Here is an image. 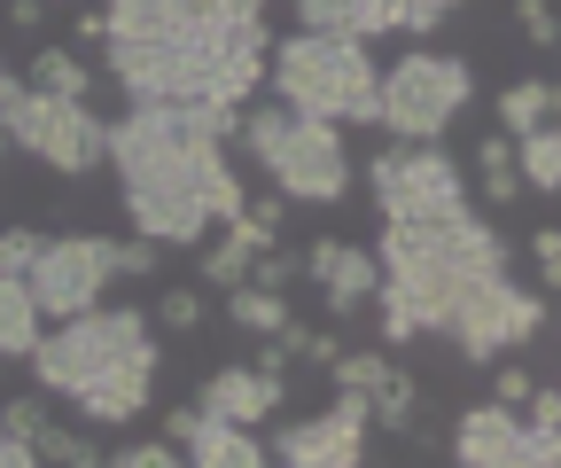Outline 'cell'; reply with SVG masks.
Masks as SVG:
<instances>
[{"label":"cell","mask_w":561,"mask_h":468,"mask_svg":"<svg viewBox=\"0 0 561 468\" xmlns=\"http://www.w3.org/2000/svg\"><path fill=\"white\" fill-rule=\"evenodd\" d=\"M500 468H561V437H538V430H523V445H515Z\"/></svg>","instance_id":"cell-30"},{"label":"cell","mask_w":561,"mask_h":468,"mask_svg":"<svg viewBox=\"0 0 561 468\" xmlns=\"http://www.w3.org/2000/svg\"><path fill=\"white\" fill-rule=\"evenodd\" d=\"M515 180L530 195H561V125H538L515 141Z\"/></svg>","instance_id":"cell-19"},{"label":"cell","mask_w":561,"mask_h":468,"mask_svg":"<svg viewBox=\"0 0 561 468\" xmlns=\"http://www.w3.org/2000/svg\"><path fill=\"white\" fill-rule=\"evenodd\" d=\"M125 274H157V242L133 235V242H125Z\"/></svg>","instance_id":"cell-40"},{"label":"cell","mask_w":561,"mask_h":468,"mask_svg":"<svg viewBox=\"0 0 561 468\" xmlns=\"http://www.w3.org/2000/svg\"><path fill=\"white\" fill-rule=\"evenodd\" d=\"M24 87H39V94H62V102H87V94H94V71H87V62L70 55V47H39Z\"/></svg>","instance_id":"cell-20"},{"label":"cell","mask_w":561,"mask_h":468,"mask_svg":"<svg viewBox=\"0 0 561 468\" xmlns=\"http://www.w3.org/2000/svg\"><path fill=\"white\" fill-rule=\"evenodd\" d=\"M515 445H523V414L500 407V398H476V407L453 422V460L460 468H500Z\"/></svg>","instance_id":"cell-14"},{"label":"cell","mask_w":561,"mask_h":468,"mask_svg":"<svg viewBox=\"0 0 561 468\" xmlns=\"http://www.w3.org/2000/svg\"><path fill=\"white\" fill-rule=\"evenodd\" d=\"M538 125H561V87L553 79H515L500 94V133L523 141V133H538Z\"/></svg>","instance_id":"cell-18"},{"label":"cell","mask_w":561,"mask_h":468,"mask_svg":"<svg viewBox=\"0 0 561 468\" xmlns=\"http://www.w3.org/2000/svg\"><path fill=\"white\" fill-rule=\"evenodd\" d=\"M375 204H382V227H430V219H453L468 212V180L460 164L445 157V141H421V149H382L375 164H359Z\"/></svg>","instance_id":"cell-8"},{"label":"cell","mask_w":561,"mask_h":468,"mask_svg":"<svg viewBox=\"0 0 561 468\" xmlns=\"http://www.w3.org/2000/svg\"><path fill=\"white\" fill-rule=\"evenodd\" d=\"M375 258H382L375 312H382L390 352L413 344V336H445V320L468 297V282L507 274V242L483 212H453V219H430V227H382Z\"/></svg>","instance_id":"cell-1"},{"label":"cell","mask_w":561,"mask_h":468,"mask_svg":"<svg viewBox=\"0 0 561 468\" xmlns=\"http://www.w3.org/2000/svg\"><path fill=\"white\" fill-rule=\"evenodd\" d=\"M476 187H483V204H491V212H507L515 195H523V180H515V172H476Z\"/></svg>","instance_id":"cell-34"},{"label":"cell","mask_w":561,"mask_h":468,"mask_svg":"<svg viewBox=\"0 0 561 468\" xmlns=\"http://www.w3.org/2000/svg\"><path fill=\"white\" fill-rule=\"evenodd\" d=\"M280 212H289V204H280V195H257V204H250V212H242V219H257V227H265V235H280Z\"/></svg>","instance_id":"cell-39"},{"label":"cell","mask_w":561,"mask_h":468,"mask_svg":"<svg viewBox=\"0 0 561 468\" xmlns=\"http://www.w3.org/2000/svg\"><path fill=\"white\" fill-rule=\"evenodd\" d=\"M257 250H273V235H265L257 219H234L219 242H203V282H210V289H242Z\"/></svg>","instance_id":"cell-16"},{"label":"cell","mask_w":561,"mask_h":468,"mask_svg":"<svg viewBox=\"0 0 561 468\" xmlns=\"http://www.w3.org/2000/svg\"><path fill=\"white\" fill-rule=\"evenodd\" d=\"M157 328H164V336H195V328H203V289H187V282L157 289Z\"/></svg>","instance_id":"cell-25"},{"label":"cell","mask_w":561,"mask_h":468,"mask_svg":"<svg viewBox=\"0 0 561 468\" xmlns=\"http://www.w3.org/2000/svg\"><path fill=\"white\" fill-rule=\"evenodd\" d=\"M515 24L530 32V47H561V16H553V0H515Z\"/></svg>","instance_id":"cell-27"},{"label":"cell","mask_w":561,"mask_h":468,"mask_svg":"<svg viewBox=\"0 0 561 468\" xmlns=\"http://www.w3.org/2000/svg\"><path fill=\"white\" fill-rule=\"evenodd\" d=\"M367 437H375V414H367V398L359 390H343L328 414L312 422H289L273 445L280 468H367Z\"/></svg>","instance_id":"cell-10"},{"label":"cell","mask_w":561,"mask_h":468,"mask_svg":"<svg viewBox=\"0 0 561 468\" xmlns=\"http://www.w3.org/2000/svg\"><path fill=\"white\" fill-rule=\"evenodd\" d=\"M195 422H203L195 407H172V414H164V445H187V437H195Z\"/></svg>","instance_id":"cell-38"},{"label":"cell","mask_w":561,"mask_h":468,"mask_svg":"<svg viewBox=\"0 0 561 468\" xmlns=\"http://www.w3.org/2000/svg\"><path fill=\"white\" fill-rule=\"evenodd\" d=\"M538 328H546V297H530L515 274H491V282H468V297L445 320V336L468 352V367H500V352L530 344Z\"/></svg>","instance_id":"cell-9"},{"label":"cell","mask_w":561,"mask_h":468,"mask_svg":"<svg viewBox=\"0 0 561 468\" xmlns=\"http://www.w3.org/2000/svg\"><path fill=\"white\" fill-rule=\"evenodd\" d=\"M102 468H110V460H102Z\"/></svg>","instance_id":"cell-44"},{"label":"cell","mask_w":561,"mask_h":468,"mask_svg":"<svg viewBox=\"0 0 561 468\" xmlns=\"http://www.w3.org/2000/svg\"><path fill=\"white\" fill-rule=\"evenodd\" d=\"M157 367H164V352H157V336L149 344H140V352H125L102 383H87L79 398H70V407H79L94 430H125L140 407H149V398H157Z\"/></svg>","instance_id":"cell-13"},{"label":"cell","mask_w":561,"mask_h":468,"mask_svg":"<svg viewBox=\"0 0 561 468\" xmlns=\"http://www.w3.org/2000/svg\"><path fill=\"white\" fill-rule=\"evenodd\" d=\"M79 39L94 47V39H110V24H102V9H79Z\"/></svg>","instance_id":"cell-41"},{"label":"cell","mask_w":561,"mask_h":468,"mask_svg":"<svg viewBox=\"0 0 561 468\" xmlns=\"http://www.w3.org/2000/svg\"><path fill=\"white\" fill-rule=\"evenodd\" d=\"M110 282H125V242L117 235H47L39 258H32V274H24V289H32L47 328L94 312L110 297Z\"/></svg>","instance_id":"cell-7"},{"label":"cell","mask_w":561,"mask_h":468,"mask_svg":"<svg viewBox=\"0 0 561 468\" xmlns=\"http://www.w3.org/2000/svg\"><path fill=\"white\" fill-rule=\"evenodd\" d=\"M0 125H9V149L39 157V164L62 172V180H87V172L110 157V125H102L87 102L39 94V87H24V79H16L9 110H0Z\"/></svg>","instance_id":"cell-6"},{"label":"cell","mask_w":561,"mask_h":468,"mask_svg":"<svg viewBox=\"0 0 561 468\" xmlns=\"http://www.w3.org/2000/svg\"><path fill=\"white\" fill-rule=\"evenodd\" d=\"M0 468H47V460H39L24 437H9V430H0Z\"/></svg>","instance_id":"cell-37"},{"label":"cell","mask_w":561,"mask_h":468,"mask_svg":"<svg viewBox=\"0 0 561 468\" xmlns=\"http://www.w3.org/2000/svg\"><path fill=\"white\" fill-rule=\"evenodd\" d=\"M172 24H265V0H164Z\"/></svg>","instance_id":"cell-23"},{"label":"cell","mask_w":561,"mask_h":468,"mask_svg":"<svg viewBox=\"0 0 561 468\" xmlns=\"http://www.w3.org/2000/svg\"><path fill=\"white\" fill-rule=\"evenodd\" d=\"M305 274L320 282L328 312L351 320V312H367V305H375V289H382V258L359 250V242H343V235H320V242L305 250Z\"/></svg>","instance_id":"cell-12"},{"label":"cell","mask_w":561,"mask_h":468,"mask_svg":"<svg viewBox=\"0 0 561 468\" xmlns=\"http://www.w3.org/2000/svg\"><path fill=\"white\" fill-rule=\"evenodd\" d=\"M47 9H55V0H47Z\"/></svg>","instance_id":"cell-43"},{"label":"cell","mask_w":561,"mask_h":468,"mask_svg":"<svg viewBox=\"0 0 561 468\" xmlns=\"http://www.w3.org/2000/svg\"><path fill=\"white\" fill-rule=\"evenodd\" d=\"M9 94H16V79H9V62H0V110H9ZM0 157H9V125H0Z\"/></svg>","instance_id":"cell-42"},{"label":"cell","mask_w":561,"mask_h":468,"mask_svg":"<svg viewBox=\"0 0 561 468\" xmlns=\"http://www.w3.org/2000/svg\"><path fill=\"white\" fill-rule=\"evenodd\" d=\"M110 468H187V460H180V445L157 437V445H125V453H110Z\"/></svg>","instance_id":"cell-31"},{"label":"cell","mask_w":561,"mask_h":468,"mask_svg":"<svg viewBox=\"0 0 561 468\" xmlns=\"http://www.w3.org/2000/svg\"><path fill=\"white\" fill-rule=\"evenodd\" d=\"M530 258H538V289L553 297V289H561V227H538V235H530Z\"/></svg>","instance_id":"cell-28"},{"label":"cell","mask_w":561,"mask_h":468,"mask_svg":"<svg viewBox=\"0 0 561 468\" xmlns=\"http://www.w3.org/2000/svg\"><path fill=\"white\" fill-rule=\"evenodd\" d=\"M47 422V398H9V407H0V430H9V437H24L32 445V430Z\"/></svg>","instance_id":"cell-32"},{"label":"cell","mask_w":561,"mask_h":468,"mask_svg":"<svg viewBox=\"0 0 561 468\" xmlns=\"http://www.w3.org/2000/svg\"><path fill=\"white\" fill-rule=\"evenodd\" d=\"M39 242H47V235H32V227H9V235H0V274H32Z\"/></svg>","instance_id":"cell-29"},{"label":"cell","mask_w":561,"mask_h":468,"mask_svg":"<svg viewBox=\"0 0 561 468\" xmlns=\"http://www.w3.org/2000/svg\"><path fill=\"white\" fill-rule=\"evenodd\" d=\"M265 79L273 102L320 117V125H375V79L382 62L367 55V39H343V32H289L265 55Z\"/></svg>","instance_id":"cell-2"},{"label":"cell","mask_w":561,"mask_h":468,"mask_svg":"<svg viewBox=\"0 0 561 468\" xmlns=\"http://www.w3.org/2000/svg\"><path fill=\"white\" fill-rule=\"evenodd\" d=\"M530 390H538V383H530V367H500V390H491V398L523 414V398H530Z\"/></svg>","instance_id":"cell-35"},{"label":"cell","mask_w":561,"mask_h":468,"mask_svg":"<svg viewBox=\"0 0 561 468\" xmlns=\"http://www.w3.org/2000/svg\"><path fill=\"white\" fill-rule=\"evenodd\" d=\"M102 24H110V39H157V32H172V9L164 0H102Z\"/></svg>","instance_id":"cell-21"},{"label":"cell","mask_w":561,"mask_h":468,"mask_svg":"<svg viewBox=\"0 0 561 468\" xmlns=\"http://www.w3.org/2000/svg\"><path fill=\"white\" fill-rule=\"evenodd\" d=\"M234 141L257 157V172L273 180L280 204H343L351 180H359V164H351L343 149V125H320V117H297V110H250Z\"/></svg>","instance_id":"cell-3"},{"label":"cell","mask_w":561,"mask_h":468,"mask_svg":"<svg viewBox=\"0 0 561 468\" xmlns=\"http://www.w3.org/2000/svg\"><path fill=\"white\" fill-rule=\"evenodd\" d=\"M227 312L250 328V336H280V328H289V297H273V289H227Z\"/></svg>","instance_id":"cell-22"},{"label":"cell","mask_w":561,"mask_h":468,"mask_svg":"<svg viewBox=\"0 0 561 468\" xmlns=\"http://www.w3.org/2000/svg\"><path fill=\"white\" fill-rule=\"evenodd\" d=\"M149 336H157L149 312L94 305V312H79V320H55L47 336L32 344V375H39V390H55V398H79L87 383H102L125 352H140Z\"/></svg>","instance_id":"cell-5"},{"label":"cell","mask_w":561,"mask_h":468,"mask_svg":"<svg viewBox=\"0 0 561 468\" xmlns=\"http://www.w3.org/2000/svg\"><path fill=\"white\" fill-rule=\"evenodd\" d=\"M476 172H515V141H507V133H483V141H476Z\"/></svg>","instance_id":"cell-33"},{"label":"cell","mask_w":561,"mask_h":468,"mask_svg":"<svg viewBox=\"0 0 561 468\" xmlns=\"http://www.w3.org/2000/svg\"><path fill=\"white\" fill-rule=\"evenodd\" d=\"M0 9H9L16 32H39V24H47V0H0Z\"/></svg>","instance_id":"cell-36"},{"label":"cell","mask_w":561,"mask_h":468,"mask_svg":"<svg viewBox=\"0 0 561 468\" xmlns=\"http://www.w3.org/2000/svg\"><path fill=\"white\" fill-rule=\"evenodd\" d=\"M280 398H289V367H219V375H203V390H195V414L203 422H234V430H250V422H273L280 414Z\"/></svg>","instance_id":"cell-11"},{"label":"cell","mask_w":561,"mask_h":468,"mask_svg":"<svg viewBox=\"0 0 561 468\" xmlns=\"http://www.w3.org/2000/svg\"><path fill=\"white\" fill-rule=\"evenodd\" d=\"M39 336H47V320H39L24 274H0V359H32Z\"/></svg>","instance_id":"cell-17"},{"label":"cell","mask_w":561,"mask_h":468,"mask_svg":"<svg viewBox=\"0 0 561 468\" xmlns=\"http://www.w3.org/2000/svg\"><path fill=\"white\" fill-rule=\"evenodd\" d=\"M180 460L187 468H273V453L250 430H234V422H195V437L180 445Z\"/></svg>","instance_id":"cell-15"},{"label":"cell","mask_w":561,"mask_h":468,"mask_svg":"<svg viewBox=\"0 0 561 468\" xmlns=\"http://www.w3.org/2000/svg\"><path fill=\"white\" fill-rule=\"evenodd\" d=\"M390 367H398L390 352H335V359H328V375H335V390H359V398H375Z\"/></svg>","instance_id":"cell-24"},{"label":"cell","mask_w":561,"mask_h":468,"mask_svg":"<svg viewBox=\"0 0 561 468\" xmlns=\"http://www.w3.org/2000/svg\"><path fill=\"white\" fill-rule=\"evenodd\" d=\"M289 282H305V250H257L250 258V289L289 297Z\"/></svg>","instance_id":"cell-26"},{"label":"cell","mask_w":561,"mask_h":468,"mask_svg":"<svg viewBox=\"0 0 561 468\" xmlns=\"http://www.w3.org/2000/svg\"><path fill=\"white\" fill-rule=\"evenodd\" d=\"M476 94V71L460 55H437V47H413L398 55L390 71L375 79V125L390 133L398 149H421V141H445L453 117L468 110Z\"/></svg>","instance_id":"cell-4"}]
</instances>
